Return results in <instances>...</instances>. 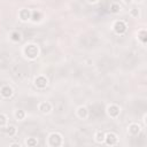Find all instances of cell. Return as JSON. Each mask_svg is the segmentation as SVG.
Returning <instances> with one entry per match:
<instances>
[{
	"label": "cell",
	"mask_w": 147,
	"mask_h": 147,
	"mask_svg": "<svg viewBox=\"0 0 147 147\" xmlns=\"http://www.w3.org/2000/svg\"><path fill=\"white\" fill-rule=\"evenodd\" d=\"M23 54L29 60L37 59L38 55H39V47H38V45L32 44V42L24 45V47H23Z\"/></svg>",
	"instance_id": "obj_1"
},
{
	"label": "cell",
	"mask_w": 147,
	"mask_h": 147,
	"mask_svg": "<svg viewBox=\"0 0 147 147\" xmlns=\"http://www.w3.org/2000/svg\"><path fill=\"white\" fill-rule=\"evenodd\" d=\"M18 18L22 21V22H26L31 18V11L26 8H22L18 10Z\"/></svg>",
	"instance_id": "obj_7"
},
{
	"label": "cell",
	"mask_w": 147,
	"mask_h": 147,
	"mask_svg": "<svg viewBox=\"0 0 147 147\" xmlns=\"http://www.w3.org/2000/svg\"><path fill=\"white\" fill-rule=\"evenodd\" d=\"M87 2H90V3H95V2H98L99 0H86Z\"/></svg>",
	"instance_id": "obj_21"
},
{
	"label": "cell",
	"mask_w": 147,
	"mask_h": 147,
	"mask_svg": "<svg viewBox=\"0 0 147 147\" xmlns=\"http://www.w3.org/2000/svg\"><path fill=\"white\" fill-rule=\"evenodd\" d=\"M106 111H107V115L111 118H117L121 114V108L115 105V103H111V105H108L107 108H106Z\"/></svg>",
	"instance_id": "obj_4"
},
{
	"label": "cell",
	"mask_w": 147,
	"mask_h": 147,
	"mask_svg": "<svg viewBox=\"0 0 147 147\" xmlns=\"http://www.w3.org/2000/svg\"><path fill=\"white\" fill-rule=\"evenodd\" d=\"M10 146H18L20 147V144H10Z\"/></svg>",
	"instance_id": "obj_22"
},
{
	"label": "cell",
	"mask_w": 147,
	"mask_h": 147,
	"mask_svg": "<svg viewBox=\"0 0 147 147\" xmlns=\"http://www.w3.org/2000/svg\"><path fill=\"white\" fill-rule=\"evenodd\" d=\"M10 39H11L13 41H15V42H18V41L21 40V33H20L18 31H13V32L10 33Z\"/></svg>",
	"instance_id": "obj_17"
},
{
	"label": "cell",
	"mask_w": 147,
	"mask_h": 147,
	"mask_svg": "<svg viewBox=\"0 0 147 147\" xmlns=\"http://www.w3.org/2000/svg\"><path fill=\"white\" fill-rule=\"evenodd\" d=\"M103 142L106 145H108V146H115L118 142V137H117V134L115 132L105 133V141Z\"/></svg>",
	"instance_id": "obj_5"
},
{
	"label": "cell",
	"mask_w": 147,
	"mask_h": 147,
	"mask_svg": "<svg viewBox=\"0 0 147 147\" xmlns=\"http://www.w3.org/2000/svg\"><path fill=\"white\" fill-rule=\"evenodd\" d=\"M113 30H114V32H115L116 34H123V33L126 32L127 25H126V23H125L124 21L117 20V21H115L114 24H113Z\"/></svg>",
	"instance_id": "obj_3"
},
{
	"label": "cell",
	"mask_w": 147,
	"mask_h": 147,
	"mask_svg": "<svg viewBox=\"0 0 147 147\" xmlns=\"http://www.w3.org/2000/svg\"><path fill=\"white\" fill-rule=\"evenodd\" d=\"M109 10H110V13H113V14H117V13H119V10H121V6H119L118 3H116V2H113V3L110 5Z\"/></svg>",
	"instance_id": "obj_16"
},
{
	"label": "cell",
	"mask_w": 147,
	"mask_h": 147,
	"mask_svg": "<svg viewBox=\"0 0 147 147\" xmlns=\"http://www.w3.org/2000/svg\"><path fill=\"white\" fill-rule=\"evenodd\" d=\"M52 103L51 102H48V101H42V102H40L39 105H38V109L42 113V114H48V113H51L52 111Z\"/></svg>",
	"instance_id": "obj_8"
},
{
	"label": "cell",
	"mask_w": 147,
	"mask_h": 147,
	"mask_svg": "<svg viewBox=\"0 0 147 147\" xmlns=\"http://www.w3.org/2000/svg\"><path fill=\"white\" fill-rule=\"evenodd\" d=\"M63 144V137L59 132H52L47 137V145L51 147H57Z\"/></svg>",
	"instance_id": "obj_2"
},
{
	"label": "cell",
	"mask_w": 147,
	"mask_h": 147,
	"mask_svg": "<svg viewBox=\"0 0 147 147\" xmlns=\"http://www.w3.org/2000/svg\"><path fill=\"white\" fill-rule=\"evenodd\" d=\"M76 115L78 118L80 119H85L88 117V109L85 107V106H79L76 110Z\"/></svg>",
	"instance_id": "obj_9"
},
{
	"label": "cell",
	"mask_w": 147,
	"mask_h": 147,
	"mask_svg": "<svg viewBox=\"0 0 147 147\" xmlns=\"http://www.w3.org/2000/svg\"><path fill=\"white\" fill-rule=\"evenodd\" d=\"M5 132H6L9 137H13V136H15V134H16L17 130H16V127H15L14 125H7V126H6V129H5Z\"/></svg>",
	"instance_id": "obj_13"
},
{
	"label": "cell",
	"mask_w": 147,
	"mask_h": 147,
	"mask_svg": "<svg viewBox=\"0 0 147 147\" xmlns=\"http://www.w3.org/2000/svg\"><path fill=\"white\" fill-rule=\"evenodd\" d=\"M7 125H8V117L5 114L0 113V127H6Z\"/></svg>",
	"instance_id": "obj_15"
},
{
	"label": "cell",
	"mask_w": 147,
	"mask_h": 147,
	"mask_svg": "<svg viewBox=\"0 0 147 147\" xmlns=\"http://www.w3.org/2000/svg\"><path fill=\"white\" fill-rule=\"evenodd\" d=\"M28 146H30V147H33V146H36L37 144H38V140L36 139V138H28V140H26V142H25Z\"/></svg>",
	"instance_id": "obj_18"
},
{
	"label": "cell",
	"mask_w": 147,
	"mask_h": 147,
	"mask_svg": "<svg viewBox=\"0 0 147 147\" xmlns=\"http://www.w3.org/2000/svg\"><path fill=\"white\" fill-rule=\"evenodd\" d=\"M94 140L98 144H102L105 141V132L103 131H96L94 134Z\"/></svg>",
	"instance_id": "obj_12"
},
{
	"label": "cell",
	"mask_w": 147,
	"mask_h": 147,
	"mask_svg": "<svg viewBox=\"0 0 147 147\" xmlns=\"http://www.w3.org/2000/svg\"><path fill=\"white\" fill-rule=\"evenodd\" d=\"M145 36H146V31H145V30H141V31L139 32V34H138V38L141 40L142 44H146V38H145Z\"/></svg>",
	"instance_id": "obj_19"
},
{
	"label": "cell",
	"mask_w": 147,
	"mask_h": 147,
	"mask_svg": "<svg viewBox=\"0 0 147 147\" xmlns=\"http://www.w3.org/2000/svg\"><path fill=\"white\" fill-rule=\"evenodd\" d=\"M14 116H15V118L17 119V121H23L24 118H25V111L24 110H16L15 113H14Z\"/></svg>",
	"instance_id": "obj_14"
},
{
	"label": "cell",
	"mask_w": 147,
	"mask_h": 147,
	"mask_svg": "<svg viewBox=\"0 0 147 147\" xmlns=\"http://www.w3.org/2000/svg\"><path fill=\"white\" fill-rule=\"evenodd\" d=\"M33 84H34V86L36 87H38V88H45L47 85H48V80H47V78L45 77V76H37L36 78H34V80H33Z\"/></svg>",
	"instance_id": "obj_6"
},
{
	"label": "cell",
	"mask_w": 147,
	"mask_h": 147,
	"mask_svg": "<svg viewBox=\"0 0 147 147\" xmlns=\"http://www.w3.org/2000/svg\"><path fill=\"white\" fill-rule=\"evenodd\" d=\"M13 93H14V91H13V88H11L9 85H5V86H2L1 90H0V94H1V96L5 98V99L10 98V96L13 95Z\"/></svg>",
	"instance_id": "obj_10"
},
{
	"label": "cell",
	"mask_w": 147,
	"mask_h": 147,
	"mask_svg": "<svg viewBox=\"0 0 147 147\" xmlns=\"http://www.w3.org/2000/svg\"><path fill=\"white\" fill-rule=\"evenodd\" d=\"M141 131V127L138 123H131L129 126H127V132L132 136H138Z\"/></svg>",
	"instance_id": "obj_11"
},
{
	"label": "cell",
	"mask_w": 147,
	"mask_h": 147,
	"mask_svg": "<svg viewBox=\"0 0 147 147\" xmlns=\"http://www.w3.org/2000/svg\"><path fill=\"white\" fill-rule=\"evenodd\" d=\"M130 15H131L132 17H138V16H139V9L132 8V9L130 10Z\"/></svg>",
	"instance_id": "obj_20"
}]
</instances>
